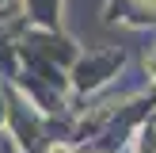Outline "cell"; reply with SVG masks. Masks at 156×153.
Here are the masks:
<instances>
[{
	"instance_id": "6da1fadb",
	"label": "cell",
	"mask_w": 156,
	"mask_h": 153,
	"mask_svg": "<svg viewBox=\"0 0 156 153\" xmlns=\"http://www.w3.org/2000/svg\"><path fill=\"white\" fill-rule=\"evenodd\" d=\"M53 153H69V149H53Z\"/></svg>"
}]
</instances>
